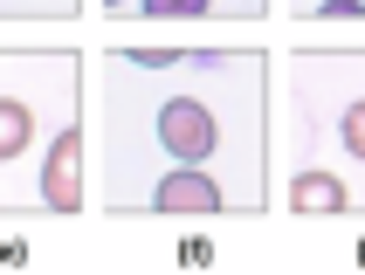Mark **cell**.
<instances>
[{"label":"cell","mask_w":365,"mask_h":275,"mask_svg":"<svg viewBox=\"0 0 365 275\" xmlns=\"http://www.w3.org/2000/svg\"><path fill=\"white\" fill-rule=\"evenodd\" d=\"M90 199V179H83V110L48 138L41 152V179H35V207L41 214H83Z\"/></svg>","instance_id":"cell-4"},{"label":"cell","mask_w":365,"mask_h":275,"mask_svg":"<svg viewBox=\"0 0 365 275\" xmlns=\"http://www.w3.org/2000/svg\"><path fill=\"white\" fill-rule=\"evenodd\" d=\"M124 21L138 28H173V21H221V0H131Z\"/></svg>","instance_id":"cell-6"},{"label":"cell","mask_w":365,"mask_h":275,"mask_svg":"<svg viewBox=\"0 0 365 275\" xmlns=\"http://www.w3.org/2000/svg\"><path fill=\"white\" fill-rule=\"evenodd\" d=\"M269 83V158L331 165L365 214V48H289Z\"/></svg>","instance_id":"cell-2"},{"label":"cell","mask_w":365,"mask_h":275,"mask_svg":"<svg viewBox=\"0 0 365 275\" xmlns=\"http://www.w3.org/2000/svg\"><path fill=\"white\" fill-rule=\"evenodd\" d=\"M276 0H221V21H269Z\"/></svg>","instance_id":"cell-10"},{"label":"cell","mask_w":365,"mask_h":275,"mask_svg":"<svg viewBox=\"0 0 365 275\" xmlns=\"http://www.w3.org/2000/svg\"><path fill=\"white\" fill-rule=\"evenodd\" d=\"M83 0H0V21H76Z\"/></svg>","instance_id":"cell-7"},{"label":"cell","mask_w":365,"mask_h":275,"mask_svg":"<svg viewBox=\"0 0 365 275\" xmlns=\"http://www.w3.org/2000/svg\"><path fill=\"white\" fill-rule=\"evenodd\" d=\"M269 48L83 56V179L103 214H262L269 207Z\"/></svg>","instance_id":"cell-1"},{"label":"cell","mask_w":365,"mask_h":275,"mask_svg":"<svg viewBox=\"0 0 365 275\" xmlns=\"http://www.w3.org/2000/svg\"><path fill=\"white\" fill-rule=\"evenodd\" d=\"M214 261H221V248H214V241H200V234L180 241V269H214Z\"/></svg>","instance_id":"cell-8"},{"label":"cell","mask_w":365,"mask_h":275,"mask_svg":"<svg viewBox=\"0 0 365 275\" xmlns=\"http://www.w3.org/2000/svg\"><path fill=\"white\" fill-rule=\"evenodd\" d=\"M83 110L76 48H0V214H41L35 179L48 138Z\"/></svg>","instance_id":"cell-3"},{"label":"cell","mask_w":365,"mask_h":275,"mask_svg":"<svg viewBox=\"0 0 365 275\" xmlns=\"http://www.w3.org/2000/svg\"><path fill=\"white\" fill-rule=\"evenodd\" d=\"M0 269H28V241H14V234H0Z\"/></svg>","instance_id":"cell-11"},{"label":"cell","mask_w":365,"mask_h":275,"mask_svg":"<svg viewBox=\"0 0 365 275\" xmlns=\"http://www.w3.org/2000/svg\"><path fill=\"white\" fill-rule=\"evenodd\" d=\"M304 21H365V0H317Z\"/></svg>","instance_id":"cell-9"},{"label":"cell","mask_w":365,"mask_h":275,"mask_svg":"<svg viewBox=\"0 0 365 275\" xmlns=\"http://www.w3.org/2000/svg\"><path fill=\"white\" fill-rule=\"evenodd\" d=\"M283 207L297 220H324V214H351V186L331 165H289L283 172Z\"/></svg>","instance_id":"cell-5"},{"label":"cell","mask_w":365,"mask_h":275,"mask_svg":"<svg viewBox=\"0 0 365 275\" xmlns=\"http://www.w3.org/2000/svg\"><path fill=\"white\" fill-rule=\"evenodd\" d=\"M90 7H97L103 21H124V7H131V0H90Z\"/></svg>","instance_id":"cell-12"},{"label":"cell","mask_w":365,"mask_h":275,"mask_svg":"<svg viewBox=\"0 0 365 275\" xmlns=\"http://www.w3.org/2000/svg\"><path fill=\"white\" fill-rule=\"evenodd\" d=\"M310 7H317V0H283V14H289V21H304Z\"/></svg>","instance_id":"cell-13"},{"label":"cell","mask_w":365,"mask_h":275,"mask_svg":"<svg viewBox=\"0 0 365 275\" xmlns=\"http://www.w3.org/2000/svg\"><path fill=\"white\" fill-rule=\"evenodd\" d=\"M351 261H359V269H365V241H359V255H351Z\"/></svg>","instance_id":"cell-14"}]
</instances>
